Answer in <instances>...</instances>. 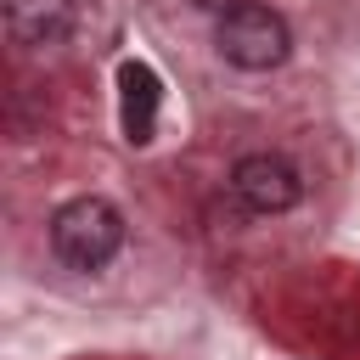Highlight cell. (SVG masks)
Segmentation results:
<instances>
[{"label": "cell", "instance_id": "obj_3", "mask_svg": "<svg viewBox=\"0 0 360 360\" xmlns=\"http://www.w3.org/2000/svg\"><path fill=\"white\" fill-rule=\"evenodd\" d=\"M231 191H236V202L248 214H287L304 197V174L281 152H248L231 169Z\"/></svg>", "mask_w": 360, "mask_h": 360}, {"label": "cell", "instance_id": "obj_2", "mask_svg": "<svg viewBox=\"0 0 360 360\" xmlns=\"http://www.w3.org/2000/svg\"><path fill=\"white\" fill-rule=\"evenodd\" d=\"M214 45H219V56H225L231 68H242V73H270V68H281V62L292 56V28H287V17H281L276 6L242 0V6L219 11Z\"/></svg>", "mask_w": 360, "mask_h": 360}, {"label": "cell", "instance_id": "obj_1", "mask_svg": "<svg viewBox=\"0 0 360 360\" xmlns=\"http://www.w3.org/2000/svg\"><path fill=\"white\" fill-rule=\"evenodd\" d=\"M118 248H124V214H118V202L84 191V197H68L51 214V253L68 270H101V264L118 259Z\"/></svg>", "mask_w": 360, "mask_h": 360}, {"label": "cell", "instance_id": "obj_6", "mask_svg": "<svg viewBox=\"0 0 360 360\" xmlns=\"http://www.w3.org/2000/svg\"><path fill=\"white\" fill-rule=\"evenodd\" d=\"M191 6H202V11H214V17H219V11H231V6H242V0H191Z\"/></svg>", "mask_w": 360, "mask_h": 360}, {"label": "cell", "instance_id": "obj_4", "mask_svg": "<svg viewBox=\"0 0 360 360\" xmlns=\"http://www.w3.org/2000/svg\"><path fill=\"white\" fill-rule=\"evenodd\" d=\"M0 17H6L11 45H22V51H56V45L73 39L79 6L73 0H0Z\"/></svg>", "mask_w": 360, "mask_h": 360}, {"label": "cell", "instance_id": "obj_5", "mask_svg": "<svg viewBox=\"0 0 360 360\" xmlns=\"http://www.w3.org/2000/svg\"><path fill=\"white\" fill-rule=\"evenodd\" d=\"M158 107H163V79L141 56H124L118 62V129L129 146H146L158 135Z\"/></svg>", "mask_w": 360, "mask_h": 360}]
</instances>
